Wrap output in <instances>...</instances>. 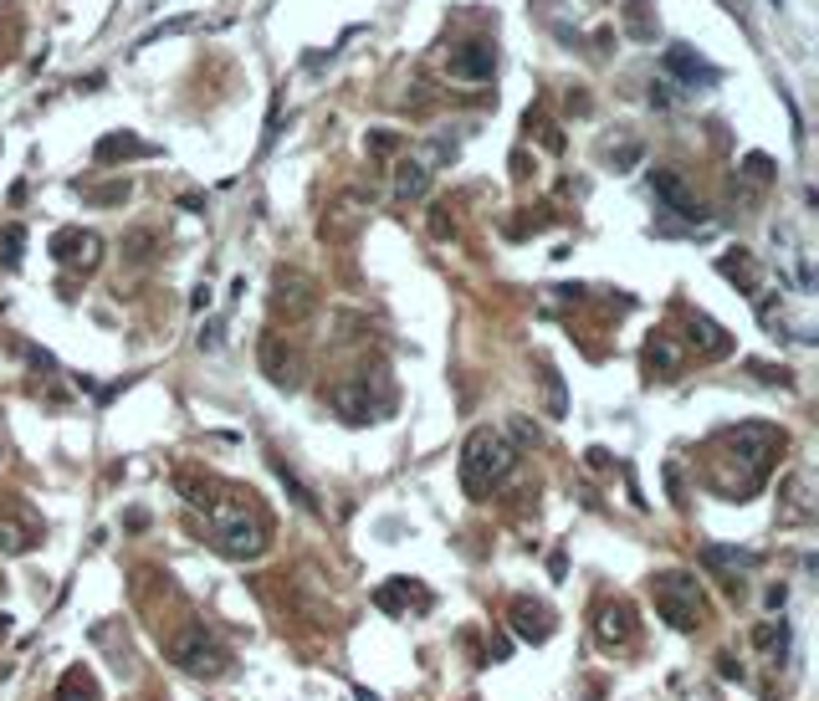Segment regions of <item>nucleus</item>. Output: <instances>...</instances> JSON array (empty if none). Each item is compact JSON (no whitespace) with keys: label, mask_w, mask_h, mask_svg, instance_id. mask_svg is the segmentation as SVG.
I'll list each match as a JSON object with an SVG mask.
<instances>
[{"label":"nucleus","mask_w":819,"mask_h":701,"mask_svg":"<svg viewBox=\"0 0 819 701\" xmlns=\"http://www.w3.org/2000/svg\"><path fill=\"white\" fill-rule=\"evenodd\" d=\"M88 200H93V205H123V200H128V180H118V185H98V190H88Z\"/></svg>","instance_id":"32"},{"label":"nucleus","mask_w":819,"mask_h":701,"mask_svg":"<svg viewBox=\"0 0 819 701\" xmlns=\"http://www.w3.org/2000/svg\"><path fill=\"white\" fill-rule=\"evenodd\" d=\"M738 174H743L748 185H768V180H773V159H768V154H748Z\"/></svg>","instance_id":"30"},{"label":"nucleus","mask_w":819,"mask_h":701,"mask_svg":"<svg viewBox=\"0 0 819 701\" xmlns=\"http://www.w3.org/2000/svg\"><path fill=\"white\" fill-rule=\"evenodd\" d=\"M21 246H26V226L0 231V261H6V267H21Z\"/></svg>","instance_id":"29"},{"label":"nucleus","mask_w":819,"mask_h":701,"mask_svg":"<svg viewBox=\"0 0 819 701\" xmlns=\"http://www.w3.org/2000/svg\"><path fill=\"white\" fill-rule=\"evenodd\" d=\"M651 594H656V609L671 630H697V615H702V589L692 574L681 568H666V574L651 579Z\"/></svg>","instance_id":"6"},{"label":"nucleus","mask_w":819,"mask_h":701,"mask_svg":"<svg viewBox=\"0 0 819 701\" xmlns=\"http://www.w3.org/2000/svg\"><path fill=\"white\" fill-rule=\"evenodd\" d=\"M702 563H707V568H722L727 584H738V568H753L758 553H738V548H717V543H707V548H702Z\"/></svg>","instance_id":"20"},{"label":"nucleus","mask_w":819,"mask_h":701,"mask_svg":"<svg viewBox=\"0 0 819 701\" xmlns=\"http://www.w3.org/2000/svg\"><path fill=\"white\" fill-rule=\"evenodd\" d=\"M0 456H6V446H0Z\"/></svg>","instance_id":"44"},{"label":"nucleus","mask_w":819,"mask_h":701,"mask_svg":"<svg viewBox=\"0 0 819 701\" xmlns=\"http://www.w3.org/2000/svg\"><path fill=\"white\" fill-rule=\"evenodd\" d=\"M630 635H635V625H630V604H625V599L599 604V615H594V640L605 645V650H615V645H630Z\"/></svg>","instance_id":"15"},{"label":"nucleus","mask_w":819,"mask_h":701,"mask_svg":"<svg viewBox=\"0 0 819 701\" xmlns=\"http://www.w3.org/2000/svg\"><path fill=\"white\" fill-rule=\"evenodd\" d=\"M722 676L727 681H743V666H732V655H722Z\"/></svg>","instance_id":"43"},{"label":"nucleus","mask_w":819,"mask_h":701,"mask_svg":"<svg viewBox=\"0 0 819 701\" xmlns=\"http://www.w3.org/2000/svg\"><path fill=\"white\" fill-rule=\"evenodd\" d=\"M748 374H753V379H763V384H794V379H789V369H773V364H748Z\"/></svg>","instance_id":"34"},{"label":"nucleus","mask_w":819,"mask_h":701,"mask_svg":"<svg viewBox=\"0 0 819 701\" xmlns=\"http://www.w3.org/2000/svg\"><path fill=\"white\" fill-rule=\"evenodd\" d=\"M497 72V47L492 41H466V47L451 52V77L461 82H487Z\"/></svg>","instance_id":"12"},{"label":"nucleus","mask_w":819,"mask_h":701,"mask_svg":"<svg viewBox=\"0 0 819 701\" xmlns=\"http://www.w3.org/2000/svg\"><path fill=\"white\" fill-rule=\"evenodd\" d=\"M451 231H456V221L446 215V205H436V210H430V236H441V241H446Z\"/></svg>","instance_id":"35"},{"label":"nucleus","mask_w":819,"mask_h":701,"mask_svg":"<svg viewBox=\"0 0 819 701\" xmlns=\"http://www.w3.org/2000/svg\"><path fill=\"white\" fill-rule=\"evenodd\" d=\"M512 466H517V451H512V441L502 430L482 425V430L466 435V446H461V487L471 497H487L497 481L512 476Z\"/></svg>","instance_id":"3"},{"label":"nucleus","mask_w":819,"mask_h":701,"mask_svg":"<svg viewBox=\"0 0 819 701\" xmlns=\"http://www.w3.org/2000/svg\"><path fill=\"white\" fill-rule=\"evenodd\" d=\"M645 369H651V379L661 374V379H676L681 374V348L666 338V333H656L651 343H645Z\"/></svg>","instance_id":"17"},{"label":"nucleus","mask_w":819,"mask_h":701,"mask_svg":"<svg viewBox=\"0 0 819 701\" xmlns=\"http://www.w3.org/2000/svg\"><path fill=\"white\" fill-rule=\"evenodd\" d=\"M354 221H359V210L333 205V215H323V241H343V236L354 231Z\"/></svg>","instance_id":"28"},{"label":"nucleus","mask_w":819,"mask_h":701,"mask_svg":"<svg viewBox=\"0 0 819 701\" xmlns=\"http://www.w3.org/2000/svg\"><path fill=\"white\" fill-rule=\"evenodd\" d=\"M686 338H692V348H702L707 359H722V354H732V338L707 318V313H692L686 318Z\"/></svg>","instance_id":"16"},{"label":"nucleus","mask_w":819,"mask_h":701,"mask_svg":"<svg viewBox=\"0 0 819 701\" xmlns=\"http://www.w3.org/2000/svg\"><path fill=\"white\" fill-rule=\"evenodd\" d=\"M52 256H57V261H77L82 272H93L98 256H103V241H98L93 231H57V236H52Z\"/></svg>","instance_id":"13"},{"label":"nucleus","mask_w":819,"mask_h":701,"mask_svg":"<svg viewBox=\"0 0 819 701\" xmlns=\"http://www.w3.org/2000/svg\"><path fill=\"white\" fill-rule=\"evenodd\" d=\"M784 451V435L773 430V425H732V430H722L717 435V461H712V471H722V466H732L738 476L727 481V497H748V492H758L763 481H768V471H773V456Z\"/></svg>","instance_id":"1"},{"label":"nucleus","mask_w":819,"mask_h":701,"mask_svg":"<svg viewBox=\"0 0 819 701\" xmlns=\"http://www.w3.org/2000/svg\"><path fill=\"white\" fill-rule=\"evenodd\" d=\"M169 661L185 676H226L231 671V650L215 640L205 625H180L169 635Z\"/></svg>","instance_id":"5"},{"label":"nucleus","mask_w":819,"mask_h":701,"mask_svg":"<svg viewBox=\"0 0 819 701\" xmlns=\"http://www.w3.org/2000/svg\"><path fill=\"white\" fill-rule=\"evenodd\" d=\"M57 701H103L98 676H93L88 666H67L62 681H57Z\"/></svg>","instance_id":"18"},{"label":"nucleus","mask_w":819,"mask_h":701,"mask_svg":"<svg viewBox=\"0 0 819 701\" xmlns=\"http://www.w3.org/2000/svg\"><path fill=\"white\" fill-rule=\"evenodd\" d=\"M589 466H594V471H605V466H610V451H605V446H594V451H589Z\"/></svg>","instance_id":"41"},{"label":"nucleus","mask_w":819,"mask_h":701,"mask_svg":"<svg viewBox=\"0 0 819 701\" xmlns=\"http://www.w3.org/2000/svg\"><path fill=\"white\" fill-rule=\"evenodd\" d=\"M784 599H789L784 584H773V589H768V609H784Z\"/></svg>","instance_id":"42"},{"label":"nucleus","mask_w":819,"mask_h":701,"mask_svg":"<svg viewBox=\"0 0 819 701\" xmlns=\"http://www.w3.org/2000/svg\"><path fill=\"white\" fill-rule=\"evenodd\" d=\"M543 405H548L553 420L569 415V389H564V374H558V369H543Z\"/></svg>","instance_id":"26"},{"label":"nucleus","mask_w":819,"mask_h":701,"mask_svg":"<svg viewBox=\"0 0 819 701\" xmlns=\"http://www.w3.org/2000/svg\"><path fill=\"white\" fill-rule=\"evenodd\" d=\"M149 246H154V236L149 231H134V236H128V261H144Z\"/></svg>","instance_id":"36"},{"label":"nucleus","mask_w":819,"mask_h":701,"mask_svg":"<svg viewBox=\"0 0 819 701\" xmlns=\"http://www.w3.org/2000/svg\"><path fill=\"white\" fill-rule=\"evenodd\" d=\"M625 31L635 41H656V0H635V6H625Z\"/></svg>","instance_id":"23"},{"label":"nucleus","mask_w":819,"mask_h":701,"mask_svg":"<svg viewBox=\"0 0 819 701\" xmlns=\"http://www.w3.org/2000/svg\"><path fill=\"white\" fill-rule=\"evenodd\" d=\"M512 435H517V441H533V446L543 441V435H538V425H533V420H512Z\"/></svg>","instance_id":"39"},{"label":"nucleus","mask_w":819,"mask_h":701,"mask_svg":"<svg viewBox=\"0 0 819 701\" xmlns=\"http://www.w3.org/2000/svg\"><path fill=\"white\" fill-rule=\"evenodd\" d=\"M272 313L287 318L292 328H297V323H308V318L318 313V287H313L303 272L277 267V277H272Z\"/></svg>","instance_id":"7"},{"label":"nucleus","mask_w":819,"mask_h":701,"mask_svg":"<svg viewBox=\"0 0 819 701\" xmlns=\"http://www.w3.org/2000/svg\"><path fill=\"white\" fill-rule=\"evenodd\" d=\"M139 154H154L144 139H134V134H108V139H98V149H93V159L98 164H113V159H139Z\"/></svg>","instance_id":"21"},{"label":"nucleus","mask_w":819,"mask_h":701,"mask_svg":"<svg viewBox=\"0 0 819 701\" xmlns=\"http://www.w3.org/2000/svg\"><path fill=\"white\" fill-rule=\"evenodd\" d=\"M753 645L768 650L773 661H779V655H789V620H763V625L753 630Z\"/></svg>","instance_id":"24"},{"label":"nucleus","mask_w":819,"mask_h":701,"mask_svg":"<svg viewBox=\"0 0 819 701\" xmlns=\"http://www.w3.org/2000/svg\"><path fill=\"white\" fill-rule=\"evenodd\" d=\"M256 364H262V374L277 389H297V384H303V354H297L282 333H262V343H256Z\"/></svg>","instance_id":"8"},{"label":"nucleus","mask_w":819,"mask_h":701,"mask_svg":"<svg viewBox=\"0 0 819 701\" xmlns=\"http://www.w3.org/2000/svg\"><path fill=\"white\" fill-rule=\"evenodd\" d=\"M717 272H722L727 282H743V292H753V297H758V272H753V256H743V251H738V256H722V261H717Z\"/></svg>","instance_id":"25"},{"label":"nucleus","mask_w":819,"mask_h":701,"mask_svg":"<svg viewBox=\"0 0 819 701\" xmlns=\"http://www.w3.org/2000/svg\"><path fill=\"white\" fill-rule=\"evenodd\" d=\"M430 190V169L420 164V159H405L400 169H395V195L400 200H420Z\"/></svg>","instance_id":"22"},{"label":"nucleus","mask_w":819,"mask_h":701,"mask_svg":"<svg viewBox=\"0 0 819 701\" xmlns=\"http://www.w3.org/2000/svg\"><path fill=\"white\" fill-rule=\"evenodd\" d=\"M651 195L671 210V215H681V221H692V226H702L707 221V205L686 190V180L676 169H651Z\"/></svg>","instance_id":"9"},{"label":"nucleus","mask_w":819,"mask_h":701,"mask_svg":"<svg viewBox=\"0 0 819 701\" xmlns=\"http://www.w3.org/2000/svg\"><path fill=\"white\" fill-rule=\"evenodd\" d=\"M200 348H221V323H210V328L200 333Z\"/></svg>","instance_id":"40"},{"label":"nucleus","mask_w":819,"mask_h":701,"mask_svg":"<svg viewBox=\"0 0 819 701\" xmlns=\"http://www.w3.org/2000/svg\"><path fill=\"white\" fill-rule=\"evenodd\" d=\"M190 26H195L190 16H180V21H164V26H154V31L139 41V47H149V41H159V36H180V31H190Z\"/></svg>","instance_id":"33"},{"label":"nucleus","mask_w":819,"mask_h":701,"mask_svg":"<svg viewBox=\"0 0 819 701\" xmlns=\"http://www.w3.org/2000/svg\"><path fill=\"white\" fill-rule=\"evenodd\" d=\"M507 615H512V630L523 635V640H533V645H543L553 635V609L538 604V599H512Z\"/></svg>","instance_id":"14"},{"label":"nucleus","mask_w":819,"mask_h":701,"mask_svg":"<svg viewBox=\"0 0 819 701\" xmlns=\"http://www.w3.org/2000/svg\"><path fill=\"white\" fill-rule=\"evenodd\" d=\"M277 476H282V487L292 492V502L303 507V512H323V507H318V497H313V487H308V481L297 476V471H292L287 461H277Z\"/></svg>","instance_id":"27"},{"label":"nucleus","mask_w":819,"mask_h":701,"mask_svg":"<svg viewBox=\"0 0 819 701\" xmlns=\"http://www.w3.org/2000/svg\"><path fill=\"white\" fill-rule=\"evenodd\" d=\"M210 543L221 558H236V563H251V558H262L272 533H267V517L256 512L251 502L241 497H215L210 507Z\"/></svg>","instance_id":"2"},{"label":"nucleus","mask_w":819,"mask_h":701,"mask_svg":"<svg viewBox=\"0 0 819 701\" xmlns=\"http://www.w3.org/2000/svg\"><path fill=\"white\" fill-rule=\"evenodd\" d=\"M661 67H666L671 77H681L686 87H717V82H722V72H717L707 57H697L692 47H666Z\"/></svg>","instance_id":"11"},{"label":"nucleus","mask_w":819,"mask_h":701,"mask_svg":"<svg viewBox=\"0 0 819 701\" xmlns=\"http://www.w3.org/2000/svg\"><path fill=\"white\" fill-rule=\"evenodd\" d=\"M328 405L349 425H364V420H384L395 410V389L384 384L379 374H354V379H338L328 389Z\"/></svg>","instance_id":"4"},{"label":"nucleus","mask_w":819,"mask_h":701,"mask_svg":"<svg viewBox=\"0 0 819 701\" xmlns=\"http://www.w3.org/2000/svg\"><path fill=\"white\" fill-rule=\"evenodd\" d=\"M640 154H645V149H640V144L630 139V144H620V149H615L610 159H615V169H630V164H640Z\"/></svg>","instance_id":"37"},{"label":"nucleus","mask_w":819,"mask_h":701,"mask_svg":"<svg viewBox=\"0 0 819 701\" xmlns=\"http://www.w3.org/2000/svg\"><path fill=\"white\" fill-rule=\"evenodd\" d=\"M175 487L185 492V502H190V507H210V502H215V497H210V487H205V481H195L190 471H180V476H175Z\"/></svg>","instance_id":"31"},{"label":"nucleus","mask_w":819,"mask_h":701,"mask_svg":"<svg viewBox=\"0 0 819 701\" xmlns=\"http://www.w3.org/2000/svg\"><path fill=\"white\" fill-rule=\"evenodd\" d=\"M395 149H400L395 134H369V154H395Z\"/></svg>","instance_id":"38"},{"label":"nucleus","mask_w":819,"mask_h":701,"mask_svg":"<svg viewBox=\"0 0 819 701\" xmlns=\"http://www.w3.org/2000/svg\"><path fill=\"white\" fill-rule=\"evenodd\" d=\"M374 604L384 609V615H410V609H430L436 594H430L420 579H384L374 589Z\"/></svg>","instance_id":"10"},{"label":"nucleus","mask_w":819,"mask_h":701,"mask_svg":"<svg viewBox=\"0 0 819 701\" xmlns=\"http://www.w3.org/2000/svg\"><path fill=\"white\" fill-rule=\"evenodd\" d=\"M31 548H36V528H31V522H21V517H11V512H0V553L21 558V553H31Z\"/></svg>","instance_id":"19"}]
</instances>
